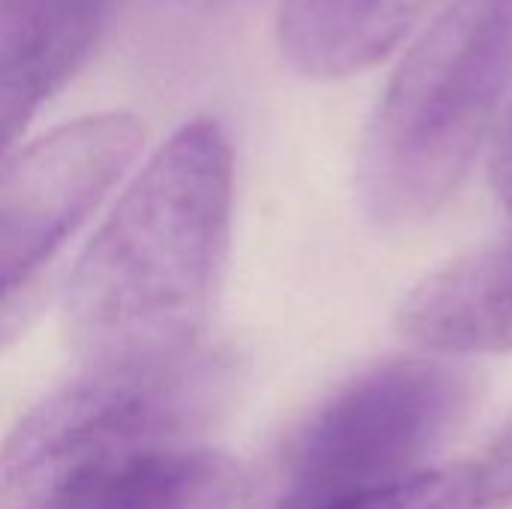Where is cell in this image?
I'll use <instances>...</instances> for the list:
<instances>
[{
	"mask_svg": "<svg viewBox=\"0 0 512 509\" xmlns=\"http://www.w3.org/2000/svg\"><path fill=\"white\" fill-rule=\"evenodd\" d=\"M363 509H486L471 462L429 465L387 492L375 495Z\"/></svg>",
	"mask_w": 512,
	"mask_h": 509,
	"instance_id": "10",
	"label": "cell"
},
{
	"mask_svg": "<svg viewBox=\"0 0 512 509\" xmlns=\"http://www.w3.org/2000/svg\"><path fill=\"white\" fill-rule=\"evenodd\" d=\"M243 477L228 453L183 444L93 483L60 509H234Z\"/></svg>",
	"mask_w": 512,
	"mask_h": 509,
	"instance_id": "9",
	"label": "cell"
},
{
	"mask_svg": "<svg viewBox=\"0 0 512 509\" xmlns=\"http://www.w3.org/2000/svg\"><path fill=\"white\" fill-rule=\"evenodd\" d=\"M234 150L213 120L180 126L84 246L63 300L81 366L195 354L231 240Z\"/></svg>",
	"mask_w": 512,
	"mask_h": 509,
	"instance_id": "1",
	"label": "cell"
},
{
	"mask_svg": "<svg viewBox=\"0 0 512 509\" xmlns=\"http://www.w3.org/2000/svg\"><path fill=\"white\" fill-rule=\"evenodd\" d=\"M438 0H279L276 36L306 78L339 81L384 63Z\"/></svg>",
	"mask_w": 512,
	"mask_h": 509,
	"instance_id": "8",
	"label": "cell"
},
{
	"mask_svg": "<svg viewBox=\"0 0 512 509\" xmlns=\"http://www.w3.org/2000/svg\"><path fill=\"white\" fill-rule=\"evenodd\" d=\"M486 509L512 507V426L471 462Z\"/></svg>",
	"mask_w": 512,
	"mask_h": 509,
	"instance_id": "11",
	"label": "cell"
},
{
	"mask_svg": "<svg viewBox=\"0 0 512 509\" xmlns=\"http://www.w3.org/2000/svg\"><path fill=\"white\" fill-rule=\"evenodd\" d=\"M129 114H93L0 156V348L33 318L42 270L135 165Z\"/></svg>",
	"mask_w": 512,
	"mask_h": 509,
	"instance_id": "5",
	"label": "cell"
},
{
	"mask_svg": "<svg viewBox=\"0 0 512 509\" xmlns=\"http://www.w3.org/2000/svg\"><path fill=\"white\" fill-rule=\"evenodd\" d=\"M489 183L512 216V93L489 138Z\"/></svg>",
	"mask_w": 512,
	"mask_h": 509,
	"instance_id": "12",
	"label": "cell"
},
{
	"mask_svg": "<svg viewBox=\"0 0 512 509\" xmlns=\"http://www.w3.org/2000/svg\"><path fill=\"white\" fill-rule=\"evenodd\" d=\"M512 93V0H450L369 120L357 192L372 222L414 228L462 186Z\"/></svg>",
	"mask_w": 512,
	"mask_h": 509,
	"instance_id": "2",
	"label": "cell"
},
{
	"mask_svg": "<svg viewBox=\"0 0 512 509\" xmlns=\"http://www.w3.org/2000/svg\"><path fill=\"white\" fill-rule=\"evenodd\" d=\"M114 0H0V156L93 51Z\"/></svg>",
	"mask_w": 512,
	"mask_h": 509,
	"instance_id": "7",
	"label": "cell"
},
{
	"mask_svg": "<svg viewBox=\"0 0 512 509\" xmlns=\"http://www.w3.org/2000/svg\"><path fill=\"white\" fill-rule=\"evenodd\" d=\"M396 327L435 357L512 354V231L420 279Z\"/></svg>",
	"mask_w": 512,
	"mask_h": 509,
	"instance_id": "6",
	"label": "cell"
},
{
	"mask_svg": "<svg viewBox=\"0 0 512 509\" xmlns=\"http://www.w3.org/2000/svg\"><path fill=\"white\" fill-rule=\"evenodd\" d=\"M225 378L207 348L165 363L84 366L0 441V509H60L153 453L195 444Z\"/></svg>",
	"mask_w": 512,
	"mask_h": 509,
	"instance_id": "4",
	"label": "cell"
},
{
	"mask_svg": "<svg viewBox=\"0 0 512 509\" xmlns=\"http://www.w3.org/2000/svg\"><path fill=\"white\" fill-rule=\"evenodd\" d=\"M468 402L471 378L444 360L378 363L291 426L243 477L234 509H363L432 465Z\"/></svg>",
	"mask_w": 512,
	"mask_h": 509,
	"instance_id": "3",
	"label": "cell"
}]
</instances>
